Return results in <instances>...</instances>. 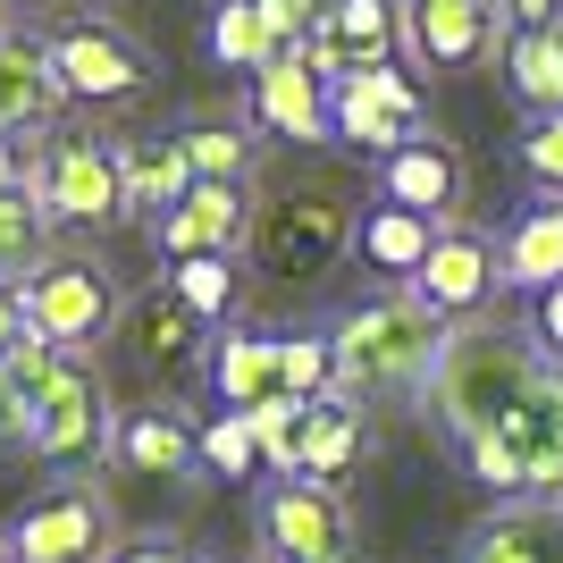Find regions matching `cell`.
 <instances>
[{
  "mask_svg": "<svg viewBox=\"0 0 563 563\" xmlns=\"http://www.w3.org/2000/svg\"><path fill=\"white\" fill-rule=\"evenodd\" d=\"M530 378H539L530 336L471 320V329H446V353H438V371H429L421 404H429V421L446 429L454 446H471V438H488V429L514 412V396L530 387Z\"/></svg>",
  "mask_w": 563,
  "mask_h": 563,
  "instance_id": "1",
  "label": "cell"
},
{
  "mask_svg": "<svg viewBox=\"0 0 563 563\" xmlns=\"http://www.w3.org/2000/svg\"><path fill=\"white\" fill-rule=\"evenodd\" d=\"M329 353H336V387L345 396H421L438 353H446V320L421 295H378V303L345 311Z\"/></svg>",
  "mask_w": 563,
  "mask_h": 563,
  "instance_id": "2",
  "label": "cell"
},
{
  "mask_svg": "<svg viewBox=\"0 0 563 563\" xmlns=\"http://www.w3.org/2000/svg\"><path fill=\"white\" fill-rule=\"evenodd\" d=\"M261 547L278 563H353V514L329 479L261 488Z\"/></svg>",
  "mask_w": 563,
  "mask_h": 563,
  "instance_id": "3",
  "label": "cell"
},
{
  "mask_svg": "<svg viewBox=\"0 0 563 563\" xmlns=\"http://www.w3.org/2000/svg\"><path fill=\"white\" fill-rule=\"evenodd\" d=\"M25 194L43 202L51 219H68V228H110L126 211V194H118V152L93 135H59L43 161L25 168Z\"/></svg>",
  "mask_w": 563,
  "mask_h": 563,
  "instance_id": "4",
  "label": "cell"
},
{
  "mask_svg": "<svg viewBox=\"0 0 563 563\" xmlns=\"http://www.w3.org/2000/svg\"><path fill=\"white\" fill-rule=\"evenodd\" d=\"M25 446L43 454V463H59V471L110 454V396H101L93 362H76V353H68V371L51 378V396L25 412Z\"/></svg>",
  "mask_w": 563,
  "mask_h": 563,
  "instance_id": "5",
  "label": "cell"
},
{
  "mask_svg": "<svg viewBox=\"0 0 563 563\" xmlns=\"http://www.w3.org/2000/svg\"><path fill=\"white\" fill-rule=\"evenodd\" d=\"M345 235H353V219L336 194H286V202H269L253 219V253L269 278H320L345 253Z\"/></svg>",
  "mask_w": 563,
  "mask_h": 563,
  "instance_id": "6",
  "label": "cell"
},
{
  "mask_svg": "<svg viewBox=\"0 0 563 563\" xmlns=\"http://www.w3.org/2000/svg\"><path fill=\"white\" fill-rule=\"evenodd\" d=\"M18 303H25V329L43 336V345H59V353L93 345V336L110 329V278H101L93 261H43V269L18 286Z\"/></svg>",
  "mask_w": 563,
  "mask_h": 563,
  "instance_id": "7",
  "label": "cell"
},
{
  "mask_svg": "<svg viewBox=\"0 0 563 563\" xmlns=\"http://www.w3.org/2000/svg\"><path fill=\"white\" fill-rule=\"evenodd\" d=\"M110 555V505L93 488H51L9 521V563H101Z\"/></svg>",
  "mask_w": 563,
  "mask_h": 563,
  "instance_id": "8",
  "label": "cell"
},
{
  "mask_svg": "<svg viewBox=\"0 0 563 563\" xmlns=\"http://www.w3.org/2000/svg\"><path fill=\"white\" fill-rule=\"evenodd\" d=\"M496 446L514 454L521 496H563V362H539V378L496 421Z\"/></svg>",
  "mask_w": 563,
  "mask_h": 563,
  "instance_id": "9",
  "label": "cell"
},
{
  "mask_svg": "<svg viewBox=\"0 0 563 563\" xmlns=\"http://www.w3.org/2000/svg\"><path fill=\"white\" fill-rule=\"evenodd\" d=\"M329 135L362 143V152H404V143H421V93L396 68H362L329 85Z\"/></svg>",
  "mask_w": 563,
  "mask_h": 563,
  "instance_id": "10",
  "label": "cell"
},
{
  "mask_svg": "<svg viewBox=\"0 0 563 563\" xmlns=\"http://www.w3.org/2000/svg\"><path fill=\"white\" fill-rule=\"evenodd\" d=\"M387 51H396V9H387V0H336L295 59H303L320 85H345V76H362V68H387Z\"/></svg>",
  "mask_w": 563,
  "mask_h": 563,
  "instance_id": "11",
  "label": "cell"
},
{
  "mask_svg": "<svg viewBox=\"0 0 563 563\" xmlns=\"http://www.w3.org/2000/svg\"><path fill=\"white\" fill-rule=\"evenodd\" d=\"M496 286H505V269H496V253L479 244V235L463 228H438V244H429V261L412 269V295H421L438 320H471V311L488 303Z\"/></svg>",
  "mask_w": 563,
  "mask_h": 563,
  "instance_id": "12",
  "label": "cell"
},
{
  "mask_svg": "<svg viewBox=\"0 0 563 563\" xmlns=\"http://www.w3.org/2000/svg\"><path fill=\"white\" fill-rule=\"evenodd\" d=\"M463 563H563V505L555 496H514L463 539Z\"/></svg>",
  "mask_w": 563,
  "mask_h": 563,
  "instance_id": "13",
  "label": "cell"
},
{
  "mask_svg": "<svg viewBox=\"0 0 563 563\" xmlns=\"http://www.w3.org/2000/svg\"><path fill=\"white\" fill-rule=\"evenodd\" d=\"M161 244H168V261L235 253V244H244V186H211V177H194L186 202L161 219Z\"/></svg>",
  "mask_w": 563,
  "mask_h": 563,
  "instance_id": "14",
  "label": "cell"
},
{
  "mask_svg": "<svg viewBox=\"0 0 563 563\" xmlns=\"http://www.w3.org/2000/svg\"><path fill=\"white\" fill-rule=\"evenodd\" d=\"M51 68H59V85H68L76 101H118V93H135V85H143L135 43H118V34H101V25L59 34V43H51Z\"/></svg>",
  "mask_w": 563,
  "mask_h": 563,
  "instance_id": "15",
  "label": "cell"
},
{
  "mask_svg": "<svg viewBox=\"0 0 563 563\" xmlns=\"http://www.w3.org/2000/svg\"><path fill=\"white\" fill-rule=\"evenodd\" d=\"M194 186V161H186V135H135L118 143V194H126V211H177Z\"/></svg>",
  "mask_w": 563,
  "mask_h": 563,
  "instance_id": "16",
  "label": "cell"
},
{
  "mask_svg": "<svg viewBox=\"0 0 563 563\" xmlns=\"http://www.w3.org/2000/svg\"><path fill=\"white\" fill-rule=\"evenodd\" d=\"M496 18H505V0H412V43H421V59H438V68H463V59H479V51L496 43Z\"/></svg>",
  "mask_w": 563,
  "mask_h": 563,
  "instance_id": "17",
  "label": "cell"
},
{
  "mask_svg": "<svg viewBox=\"0 0 563 563\" xmlns=\"http://www.w3.org/2000/svg\"><path fill=\"white\" fill-rule=\"evenodd\" d=\"M378 186H387V202L412 219H446L454 194H463V168H454L446 143H404V152H387V168H378Z\"/></svg>",
  "mask_w": 563,
  "mask_h": 563,
  "instance_id": "18",
  "label": "cell"
},
{
  "mask_svg": "<svg viewBox=\"0 0 563 563\" xmlns=\"http://www.w3.org/2000/svg\"><path fill=\"white\" fill-rule=\"evenodd\" d=\"M362 446H371V438H362V396L336 387V396L303 404V479H329L336 488V479L362 463Z\"/></svg>",
  "mask_w": 563,
  "mask_h": 563,
  "instance_id": "19",
  "label": "cell"
},
{
  "mask_svg": "<svg viewBox=\"0 0 563 563\" xmlns=\"http://www.w3.org/2000/svg\"><path fill=\"white\" fill-rule=\"evenodd\" d=\"M261 118H269L278 135H295V143H320V135H329V85L286 51V59L261 68Z\"/></svg>",
  "mask_w": 563,
  "mask_h": 563,
  "instance_id": "20",
  "label": "cell"
},
{
  "mask_svg": "<svg viewBox=\"0 0 563 563\" xmlns=\"http://www.w3.org/2000/svg\"><path fill=\"white\" fill-rule=\"evenodd\" d=\"M59 101H68V85H59L43 43H0V135L9 126H43Z\"/></svg>",
  "mask_w": 563,
  "mask_h": 563,
  "instance_id": "21",
  "label": "cell"
},
{
  "mask_svg": "<svg viewBox=\"0 0 563 563\" xmlns=\"http://www.w3.org/2000/svg\"><path fill=\"white\" fill-rule=\"evenodd\" d=\"M496 269H505V286H530V295L563 286V202L521 211L514 235H505V253H496Z\"/></svg>",
  "mask_w": 563,
  "mask_h": 563,
  "instance_id": "22",
  "label": "cell"
},
{
  "mask_svg": "<svg viewBox=\"0 0 563 563\" xmlns=\"http://www.w3.org/2000/svg\"><path fill=\"white\" fill-rule=\"evenodd\" d=\"M118 345L135 353L143 371H168V362H186V353H194V311L161 286V295L126 303V320H118Z\"/></svg>",
  "mask_w": 563,
  "mask_h": 563,
  "instance_id": "23",
  "label": "cell"
},
{
  "mask_svg": "<svg viewBox=\"0 0 563 563\" xmlns=\"http://www.w3.org/2000/svg\"><path fill=\"white\" fill-rule=\"evenodd\" d=\"M211 387L228 412H253V404L286 396V371H278V336H228L211 353Z\"/></svg>",
  "mask_w": 563,
  "mask_h": 563,
  "instance_id": "24",
  "label": "cell"
},
{
  "mask_svg": "<svg viewBox=\"0 0 563 563\" xmlns=\"http://www.w3.org/2000/svg\"><path fill=\"white\" fill-rule=\"evenodd\" d=\"M505 76H514V93L539 118H555L563 110V18L555 25H521L514 43H505Z\"/></svg>",
  "mask_w": 563,
  "mask_h": 563,
  "instance_id": "25",
  "label": "cell"
},
{
  "mask_svg": "<svg viewBox=\"0 0 563 563\" xmlns=\"http://www.w3.org/2000/svg\"><path fill=\"white\" fill-rule=\"evenodd\" d=\"M353 244H362V261H371V269L412 278V269L429 261V244H438V219H412V211H396V202H378V211L353 228Z\"/></svg>",
  "mask_w": 563,
  "mask_h": 563,
  "instance_id": "26",
  "label": "cell"
},
{
  "mask_svg": "<svg viewBox=\"0 0 563 563\" xmlns=\"http://www.w3.org/2000/svg\"><path fill=\"white\" fill-rule=\"evenodd\" d=\"M110 454L126 471H143V479H177V471L194 463V429L177 421V412H135V421L110 438Z\"/></svg>",
  "mask_w": 563,
  "mask_h": 563,
  "instance_id": "27",
  "label": "cell"
},
{
  "mask_svg": "<svg viewBox=\"0 0 563 563\" xmlns=\"http://www.w3.org/2000/svg\"><path fill=\"white\" fill-rule=\"evenodd\" d=\"M51 261V211L25 186L0 194V286H25Z\"/></svg>",
  "mask_w": 563,
  "mask_h": 563,
  "instance_id": "28",
  "label": "cell"
},
{
  "mask_svg": "<svg viewBox=\"0 0 563 563\" xmlns=\"http://www.w3.org/2000/svg\"><path fill=\"white\" fill-rule=\"evenodd\" d=\"M244 429H253V454L278 471V479H303V404H295V396L253 404V412H244Z\"/></svg>",
  "mask_w": 563,
  "mask_h": 563,
  "instance_id": "29",
  "label": "cell"
},
{
  "mask_svg": "<svg viewBox=\"0 0 563 563\" xmlns=\"http://www.w3.org/2000/svg\"><path fill=\"white\" fill-rule=\"evenodd\" d=\"M211 51H219V68H269V59H286L278 51V34H269V18H261L253 0H228V9H219L211 18Z\"/></svg>",
  "mask_w": 563,
  "mask_h": 563,
  "instance_id": "30",
  "label": "cell"
},
{
  "mask_svg": "<svg viewBox=\"0 0 563 563\" xmlns=\"http://www.w3.org/2000/svg\"><path fill=\"white\" fill-rule=\"evenodd\" d=\"M59 371H68V353H59V345H43L34 329H25L9 353H0V378H9V396H18L25 412H34V404L51 396V378H59Z\"/></svg>",
  "mask_w": 563,
  "mask_h": 563,
  "instance_id": "31",
  "label": "cell"
},
{
  "mask_svg": "<svg viewBox=\"0 0 563 563\" xmlns=\"http://www.w3.org/2000/svg\"><path fill=\"white\" fill-rule=\"evenodd\" d=\"M278 371H286V396H295V404L336 396V353H329V336H278Z\"/></svg>",
  "mask_w": 563,
  "mask_h": 563,
  "instance_id": "32",
  "label": "cell"
},
{
  "mask_svg": "<svg viewBox=\"0 0 563 563\" xmlns=\"http://www.w3.org/2000/svg\"><path fill=\"white\" fill-rule=\"evenodd\" d=\"M168 295L194 311V320H219L228 311V295H235V269H228V253H202V261H177V278H168Z\"/></svg>",
  "mask_w": 563,
  "mask_h": 563,
  "instance_id": "33",
  "label": "cell"
},
{
  "mask_svg": "<svg viewBox=\"0 0 563 563\" xmlns=\"http://www.w3.org/2000/svg\"><path fill=\"white\" fill-rule=\"evenodd\" d=\"M186 161H194V177L235 186V177L253 168V152H244V135H228V126H194V135H186Z\"/></svg>",
  "mask_w": 563,
  "mask_h": 563,
  "instance_id": "34",
  "label": "cell"
},
{
  "mask_svg": "<svg viewBox=\"0 0 563 563\" xmlns=\"http://www.w3.org/2000/svg\"><path fill=\"white\" fill-rule=\"evenodd\" d=\"M194 454H202V463H211L219 479H244V471L261 463V454H253V429H244V412H228V421H211V429H202V438H194Z\"/></svg>",
  "mask_w": 563,
  "mask_h": 563,
  "instance_id": "35",
  "label": "cell"
},
{
  "mask_svg": "<svg viewBox=\"0 0 563 563\" xmlns=\"http://www.w3.org/2000/svg\"><path fill=\"white\" fill-rule=\"evenodd\" d=\"M521 168H530L539 186H555V194H563V110H555V118H539V126L521 135Z\"/></svg>",
  "mask_w": 563,
  "mask_h": 563,
  "instance_id": "36",
  "label": "cell"
},
{
  "mask_svg": "<svg viewBox=\"0 0 563 563\" xmlns=\"http://www.w3.org/2000/svg\"><path fill=\"white\" fill-rule=\"evenodd\" d=\"M253 9L269 18L278 51H303V43H311V25H320V9H311V0H253Z\"/></svg>",
  "mask_w": 563,
  "mask_h": 563,
  "instance_id": "37",
  "label": "cell"
},
{
  "mask_svg": "<svg viewBox=\"0 0 563 563\" xmlns=\"http://www.w3.org/2000/svg\"><path fill=\"white\" fill-rule=\"evenodd\" d=\"M530 336H539L547 353H563V286H547L539 311H530Z\"/></svg>",
  "mask_w": 563,
  "mask_h": 563,
  "instance_id": "38",
  "label": "cell"
},
{
  "mask_svg": "<svg viewBox=\"0 0 563 563\" xmlns=\"http://www.w3.org/2000/svg\"><path fill=\"white\" fill-rule=\"evenodd\" d=\"M0 446H25V404L9 396V378H0Z\"/></svg>",
  "mask_w": 563,
  "mask_h": 563,
  "instance_id": "39",
  "label": "cell"
},
{
  "mask_svg": "<svg viewBox=\"0 0 563 563\" xmlns=\"http://www.w3.org/2000/svg\"><path fill=\"white\" fill-rule=\"evenodd\" d=\"M25 336V303H18V286H0V353Z\"/></svg>",
  "mask_w": 563,
  "mask_h": 563,
  "instance_id": "40",
  "label": "cell"
},
{
  "mask_svg": "<svg viewBox=\"0 0 563 563\" xmlns=\"http://www.w3.org/2000/svg\"><path fill=\"white\" fill-rule=\"evenodd\" d=\"M505 9H514L521 25H555L563 18V0H505Z\"/></svg>",
  "mask_w": 563,
  "mask_h": 563,
  "instance_id": "41",
  "label": "cell"
},
{
  "mask_svg": "<svg viewBox=\"0 0 563 563\" xmlns=\"http://www.w3.org/2000/svg\"><path fill=\"white\" fill-rule=\"evenodd\" d=\"M9 186H25V161L9 152V135H0V194H9Z\"/></svg>",
  "mask_w": 563,
  "mask_h": 563,
  "instance_id": "42",
  "label": "cell"
},
{
  "mask_svg": "<svg viewBox=\"0 0 563 563\" xmlns=\"http://www.w3.org/2000/svg\"><path fill=\"white\" fill-rule=\"evenodd\" d=\"M118 563H194V555H177V547H135V555H118Z\"/></svg>",
  "mask_w": 563,
  "mask_h": 563,
  "instance_id": "43",
  "label": "cell"
},
{
  "mask_svg": "<svg viewBox=\"0 0 563 563\" xmlns=\"http://www.w3.org/2000/svg\"><path fill=\"white\" fill-rule=\"evenodd\" d=\"M261 563H278V555H261Z\"/></svg>",
  "mask_w": 563,
  "mask_h": 563,
  "instance_id": "44",
  "label": "cell"
},
{
  "mask_svg": "<svg viewBox=\"0 0 563 563\" xmlns=\"http://www.w3.org/2000/svg\"><path fill=\"white\" fill-rule=\"evenodd\" d=\"M0 563H9V555H0Z\"/></svg>",
  "mask_w": 563,
  "mask_h": 563,
  "instance_id": "45",
  "label": "cell"
},
{
  "mask_svg": "<svg viewBox=\"0 0 563 563\" xmlns=\"http://www.w3.org/2000/svg\"><path fill=\"white\" fill-rule=\"evenodd\" d=\"M555 505H563V496H555Z\"/></svg>",
  "mask_w": 563,
  "mask_h": 563,
  "instance_id": "46",
  "label": "cell"
}]
</instances>
